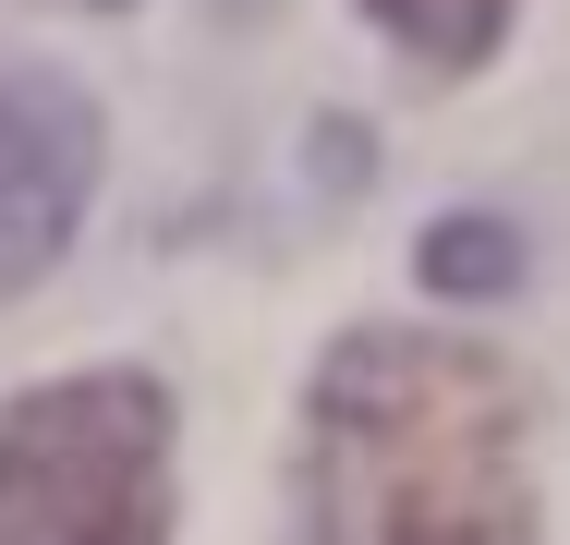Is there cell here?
<instances>
[{
	"label": "cell",
	"instance_id": "cell-1",
	"mask_svg": "<svg viewBox=\"0 0 570 545\" xmlns=\"http://www.w3.org/2000/svg\"><path fill=\"white\" fill-rule=\"evenodd\" d=\"M316 545H534L522 376L473 339L352 327L304 388Z\"/></svg>",
	"mask_w": 570,
	"mask_h": 545
},
{
	"label": "cell",
	"instance_id": "cell-2",
	"mask_svg": "<svg viewBox=\"0 0 570 545\" xmlns=\"http://www.w3.org/2000/svg\"><path fill=\"white\" fill-rule=\"evenodd\" d=\"M0 545H170V388L134 364L0 413Z\"/></svg>",
	"mask_w": 570,
	"mask_h": 545
},
{
	"label": "cell",
	"instance_id": "cell-3",
	"mask_svg": "<svg viewBox=\"0 0 570 545\" xmlns=\"http://www.w3.org/2000/svg\"><path fill=\"white\" fill-rule=\"evenodd\" d=\"M98 98L49 61H0V304L61 267V242L98 207Z\"/></svg>",
	"mask_w": 570,
	"mask_h": 545
},
{
	"label": "cell",
	"instance_id": "cell-4",
	"mask_svg": "<svg viewBox=\"0 0 570 545\" xmlns=\"http://www.w3.org/2000/svg\"><path fill=\"white\" fill-rule=\"evenodd\" d=\"M364 12H376L425 73H473V61L510 37V0H364Z\"/></svg>",
	"mask_w": 570,
	"mask_h": 545
},
{
	"label": "cell",
	"instance_id": "cell-5",
	"mask_svg": "<svg viewBox=\"0 0 570 545\" xmlns=\"http://www.w3.org/2000/svg\"><path fill=\"white\" fill-rule=\"evenodd\" d=\"M425 279H438V291H510V279H522V242H510L498 218H438V230H425Z\"/></svg>",
	"mask_w": 570,
	"mask_h": 545
},
{
	"label": "cell",
	"instance_id": "cell-6",
	"mask_svg": "<svg viewBox=\"0 0 570 545\" xmlns=\"http://www.w3.org/2000/svg\"><path fill=\"white\" fill-rule=\"evenodd\" d=\"M98 12H121V0H98Z\"/></svg>",
	"mask_w": 570,
	"mask_h": 545
}]
</instances>
